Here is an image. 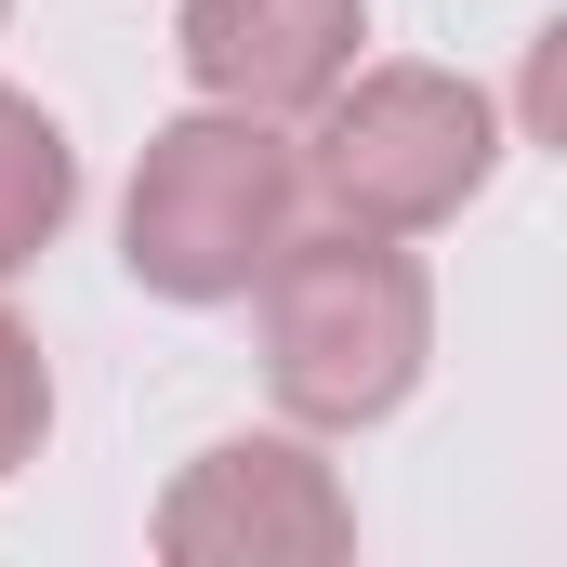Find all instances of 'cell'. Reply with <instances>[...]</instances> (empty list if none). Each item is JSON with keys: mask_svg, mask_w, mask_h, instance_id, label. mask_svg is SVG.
<instances>
[{"mask_svg": "<svg viewBox=\"0 0 567 567\" xmlns=\"http://www.w3.org/2000/svg\"><path fill=\"white\" fill-rule=\"evenodd\" d=\"M303 225V145L251 106H198L172 133H145L120 251L158 303H238Z\"/></svg>", "mask_w": 567, "mask_h": 567, "instance_id": "cell-2", "label": "cell"}, {"mask_svg": "<svg viewBox=\"0 0 567 567\" xmlns=\"http://www.w3.org/2000/svg\"><path fill=\"white\" fill-rule=\"evenodd\" d=\"M40 423H53V370H40V343L0 317V475L40 462Z\"/></svg>", "mask_w": 567, "mask_h": 567, "instance_id": "cell-7", "label": "cell"}, {"mask_svg": "<svg viewBox=\"0 0 567 567\" xmlns=\"http://www.w3.org/2000/svg\"><path fill=\"white\" fill-rule=\"evenodd\" d=\"M172 40H185V80H198L212 106L303 120V106L357 66L370 0H185V13H172Z\"/></svg>", "mask_w": 567, "mask_h": 567, "instance_id": "cell-5", "label": "cell"}, {"mask_svg": "<svg viewBox=\"0 0 567 567\" xmlns=\"http://www.w3.org/2000/svg\"><path fill=\"white\" fill-rule=\"evenodd\" d=\"M251 290H265V383H278L290 423H317V435L383 423L423 383V357H435L423 265L396 238H370V225H330V238L290 225V251Z\"/></svg>", "mask_w": 567, "mask_h": 567, "instance_id": "cell-1", "label": "cell"}, {"mask_svg": "<svg viewBox=\"0 0 567 567\" xmlns=\"http://www.w3.org/2000/svg\"><path fill=\"white\" fill-rule=\"evenodd\" d=\"M158 555L172 567H330L357 555V502L330 488V462L303 435H225L172 475Z\"/></svg>", "mask_w": 567, "mask_h": 567, "instance_id": "cell-4", "label": "cell"}, {"mask_svg": "<svg viewBox=\"0 0 567 567\" xmlns=\"http://www.w3.org/2000/svg\"><path fill=\"white\" fill-rule=\"evenodd\" d=\"M0 13H13V0H0Z\"/></svg>", "mask_w": 567, "mask_h": 567, "instance_id": "cell-8", "label": "cell"}, {"mask_svg": "<svg viewBox=\"0 0 567 567\" xmlns=\"http://www.w3.org/2000/svg\"><path fill=\"white\" fill-rule=\"evenodd\" d=\"M303 120H317L303 133V198L330 225H370V238L449 225L502 158V106L449 66H343Z\"/></svg>", "mask_w": 567, "mask_h": 567, "instance_id": "cell-3", "label": "cell"}, {"mask_svg": "<svg viewBox=\"0 0 567 567\" xmlns=\"http://www.w3.org/2000/svg\"><path fill=\"white\" fill-rule=\"evenodd\" d=\"M66 212H80V158H66V133H53L27 93H0V278H27V265L66 238Z\"/></svg>", "mask_w": 567, "mask_h": 567, "instance_id": "cell-6", "label": "cell"}]
</instances>
